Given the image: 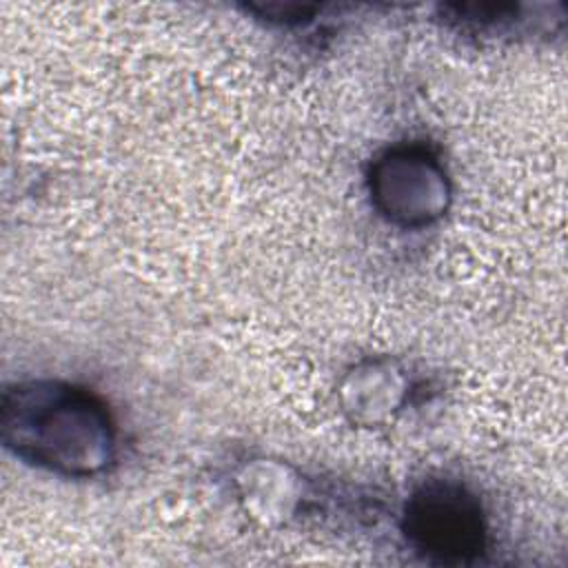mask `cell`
Returning <instances> with one entry per match:
<instances>
[{
    "mask_svg": "<svg viewBox=\"0 0 568 568\" xmlns=\"http://www.w3.org/2000/svg\"><path fill=\"white\" fill-rule=\"evenodd\" d=\"M402 530L435 564H468L486 546V521L473 493L453 479H428L406 499Z\"/></svg>",
    "mask_w": 568,
    "mask_h": 568,
    "instance_id": "2",
    "label": "cell"
},
{
    "mask_svg": "<svg viewBox=\"0 0 568 568\" xmlns=\"http://www.w3.org/2000/svg\"><path fill=\"white\" fill-rule=\"evenodd\" d=\"M373 206L393 224L419 229L448 209L450 184L439 158L424 144H395L368 171Z\"/></svg>",
    "mask_w": 568,
    "mask_h": 568,
    "instance_id": "3",
    "label": "cell"
},
{
    "mask_svg": "<svg viewBox=\"0 0 568 568\" xmlns=\"http://www.w3.org/2000/svg\"><path fill=\"white\" fill-rule=\"evenodd\" d=\"M0 433L20 459L67 477L104 470L115 450L106 406L67 382H20L2 393Z\"/></svg>",
    "mask_w": 568,
    "mask_h": 568,
    "instance_id": "1",
    "label": "cell"
}]
</instances>
